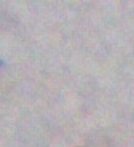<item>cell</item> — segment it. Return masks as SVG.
Instances as JSON below:
<instances>
[{
    "label": "cell",
    "mask_w": 134,
    "mask_h": 147,
    "mask_svg": "<svg viewBox=\"0 0 134 147\" xmlns=\"http://www.w3.org/2000/svg\"><path fill=\"white\" fill-rule=\"evenodd\" d=\"M0 64H2V61H0Z\"/></svg>",
    "instance_id": "6da1fadb"
}]
</instances>
